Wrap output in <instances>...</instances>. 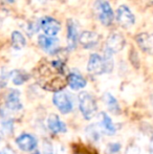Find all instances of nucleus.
Masks as SVG:
<instances>
[{
	"label": "nucleus",
	"instance_id": "obj_1",
	"mask_svg": "<svg viewBox=\"0 0 153 154\" xmlns=\"http://www.w3.org/2000/svg\"><path fill=\"white\" fill-rule=\"evenodd\" d=\"M37 77L41 87L50 91L62 90L67 84L65 64L61 60L43 61L38 67Z\"/></svg>",
	"mask_w": 153,
	"mask_h": 154
},
{
	"label": "nucleus",
	"instance_id": "obj_2",
	"mask_svg": "<svg viewBox=\"0 0 153 154\" xmlns=\"http://www.w3.org/2000/svg\"><path fill=\"white\" fill-rule=\"evenodd\" d=\"M79 107L86 120H90L93 118L98 110L96 100L88 92H81L79 94Z\"/></svg>",
	"mask_w": 153,
	"mask_h": 154
},
{
	"label": "nucleus",
	"instance_id": "obj_3",
	"mask_svg": "<svg viewBox=\"0 0 153 154\" xmlns=\"http://www.w3.org/2000/svg\"><path fill=\"white\" fill-rule=\"evenodd\" d=\"M53 102L57 109L63 114L69 113L74 109V102H72L70 94L62 90H59L54 94Z\"/></svg>",
	"mask_w": 153,
	"mask_h": 154
},
{
	"label": "nucleus",
	"instance_id": "obj_4",
	"mask_svg": "<svg viewBox=\"0 0 153 154\" xmlns=\"http://www.w3.org/2000/svg\"><path fill=\"white\" fill-rule=\"evenodd\" d=\"M96 13L98 15V18L105 26H108L111 24L113 20V12L110 4L106 0H96L94 4Z\"/></svg>",
	"mask_w": 153,
	"mask_h": 154
},
{
	"label": "nucleus",
	"instance_id": "obj_5",
	"mask_svg": "<svg viewBox=\"0 0 153 154\" xmlns=\"http://www.w3.org/2000/svg\"><path fill=\"white\" fill-rule=\"evenodd\" d=\"M87 69L91 75H102L107 72L106 65H105L104 58H102L98 54H92L89 57Z\"/></svg>",
	"mask_w": 153,
	"mask_h": 154
},
{
	"label": "nucleus",
	"instance_id": "obj_6",
	"mask_svg": "<svg viewBox=\"0 0 153 154\" xmlns=\"http://www.w3.org/2000/svg\"><path fill=\"white\" fill-rule=\"evenodd\" d=\"M116 21L123 27H130L134 24L135 17L129 8L126 5H121L116 11Z\"/></svg>",
	"mask_w": 153,
	"mask_h": 154
},
{
	"label": "nucleus",
	"instance_id": "obj_7",
	"mask_svg": "<svg viewBox=\"0 0 153 154\" xmlns=\"http://www.w3.org/2000/svg\"><path fill=\"white\" fill-rule=\"evenodd\" d=\"M38 43L41 48L48 54H55L59 49V40L55 37L40 35L38 38Z\"/></svg>",
	"mask_w": 153,
	"mask_h": 154
},
{
	"label": "nucleus",
	"instance_id": "obj_8",
	"mask_svg": "<svg viewBox=\"0 0 153 154\" xmlns=\"http://www.w3.org/2000/svg\"><path fill=\"white\" fill-rule=\"evenodd\" d=\"M16 144L20 150L25 151V152H31V151H34L36 149L38 142L37 138L32 135V134L23 133L17 137Z\"/></svg>",
	"mask_w": 153,
	"mask_h": 154
},
{
	"label": "nucleus",
	"instance_id": "obj_9",
	"mask_svg": "<svg viewBox=\"0 0 153 154\" xmlns=\"http://www.w3.org/2000/svg\"><path fill=\"white\" fill-rule=\"evenodd\" d=\"M40 26L43 29V32H45V35L51 37H55L61 29V24L59 21L51 18V17H44L41 20Z\"/></svg>",
	"mask_w": 153,
	"mask_h": 154
},
{
	"label": "nucleus",
	"instance_id": "obj_10",
	"mask_svg": "<svg viewBox=\"0 0 153 154\" xmlns=\"http://www.w3.org/2000/svg\"><path fill=\"white\" fill-rule=\"evenodd\" d=\"M5 108L11 111H19L22 109L20 92L16 89H11L5 97Z\"/></svg>",
	"mask_w": 153,
	"mask_h": 154
},
{
	"label": "nucleus",
	"instance_id": "obj_11",
	"mask_svg": "<svg viewBox=\"0 0 153 154\" xmlns=\"http://www.w3.org/2000/svg\"><path fill=\"white\" fill-rule=\"evenodd\" d=\"M125 46V39L121 34H112L108 37L106 42V49L111 53H118Z\"/></svg>",
	"mask_w": 153,
	"mask_h": 154
},
{
	"label": "nucleus",
	"instance_id": "obj_12",
	"mask_svg": "<svg viewBox=\"0 0 153 154\" xmlns=\"http://www.w3.org/2000/svg\"><path fill=\"white\" fill-rule=\"evenodd\" d=\"M47 127L49 131L54 134L65 133L66 132V125L60 120V118L57 114H50L47 120Z\"/></svg>",
	"mask_w": 153,
	"mask_h": 154
},
{
	"label": "nucleus",
	"instance_id": "obj_13",
	"mask_svg": "<svg viewBox=\"0 0 153 154\" xmlns=\"http://www.w3.org/2000/svg\"><path fill=\"white\" fill-rule=\"evenodd\" d=\"M99 37L98 34L93 32H83L79 37V41L81 45L85 48H91V47L96 46L99 42Z\"/></svg>",
	"mask_w": 153,
	"mask_h": 154
},
{
	"label": "nucleus",
	"instance_id": "obj_14",
	"mask_svg": "<svg viewBox=\"0 0 153 154\" xmlns=\"http://www.w3.org/2000/svg\"><path fill=\"white\" fill-rule=\"evenodd\" d=\"M100 126L101 129H102V132L106 134V135H113V134H115L116 128L115 124L112 123V120L110 119V116L107 113H105V112L101 113Z\"/></svg>",
	"mask_w": 153,
	"mask_h": 154
},
{
	"label": "nucleus",
	"instance_id": "obj_15",
	"mask_svg": "<svg viewBox=\"0 0 153 154\" xmlns=\"http://www.w3.org/2000/svg\"><path fill=\"white\" fill-rule=\"evenodd\" d=\"M78 40V27L77 24L72 19L67 21V42L68 48L74 49L76 47Z\"/></svg>",
	"mask_w": 153,
	"mask_h": 154
},
{
	"label": "nucleus",
	"instance_id": "obj_16",
	"mask_svg": "<svg viewBox=\"0 0 153 154\" xmlns=\"http://www.w3.org/2000/svg\"><path fill=\"white\" fill-rule=\"evenodd\" d=\"M67 84L69 87L74 90L82 89L86 86V80L82 77L80 73L77 72H70L67 75Z\"/></svg>",
	"mask_w": 153,
	"mask_h": 154
},
{
	"label": "nucleus",
	"instance_id": "obj_17",
	"mask_svg": "<svg viewBox=\"0 0 153 154\" xmlns=\"http://www.w3.org/2000/svg\"><path fill=\"white\" fill-rule=\"evenodd\" d=\"M104 101H105V104H106L107 108L110 112L115 114H118L121 112V109H120V105H118V101L112 94L110 93H105L104 95Z\"/></svg>",
	"mask_w": 153,
	"mask_h": 154
},
{
	"label": "nucleus",
	"instance_id": "obj_18",
	"mask_svg": "<svg viewBox=\"0 0 153 154\" xmlns=\"http://www.w3.org/2000/svg\"><path fill=\"white\" fill-rule=\"evenodd\" d=\"M136 41L139 43V47L145 51H151L153 49V44L152 40L150 38V36L148 34H139L136 37Z\"/></svg>",
	"mask_w": 153,
	"mask_h": 154
},
{
	"label": "nucleus",
	"instance_id": "obj_19",
	"mask_svg": "<svg viewBox=\"0 0 153 154\" xmlns=\"http://www.w3.org/2000/svg\"><path fill=\"white\" fill-rule=\"evenodd\" d=\"M10 77L15 85H22L25 81L29 80V75L23 70H13L10 73Z\"/></svg>",
	"mask_w": 153,
	"mask_h": 154
},
{
	"label": "nucleus",
	"instance_id": "obj_20",
	"mask_svg": "<svg viewBox=\"0 0 153 154\" xmlns=\"http://www.w3.org/2000/svg\"><path fill=\"white\" fill-rule=\"evenodd\" d=\"M11 39H12V45H13V47H14V48H16V49L23 48V47L25 46V44H26V42H25L24 36H23V35L21 34V32H17V31L13 32Z\"/></svg>",
	"mask_w": 153,
	"mask_h": 154
},
{
	"label": "nucleus",
	"instance_id": "obj_21",
	"mask_svg": "<svg viewBox=\"0 0 153 154\" xmlns=\"http://www.w3.org/2000/svg\"><path fill=\"white\" fill-rule=\"evenodd\" d=\"M1 124L6 132H13V121L10 118H4Z\"/></svg>",
	"mask_w": 153,
	"mask_h": 154
},
{
	"label": "nucleus",
	"instance_id": "obj_22",
	"mask_svg": "<svg viewBox=\"0 0 153 154\" xmlns=\"http://www.w3.org/2000/svg\"><path fill=\"white\" fill-rule=\"evenodd\" d=\"M121 149V145L118 143H113V144L108 145V152L109 153H116L118 152Z\"/></svg>",
	"mask_w": 153,
	"mask_h": 154
},
{
	"label": "nucleus",
	"instance_id": "obj_23",
	"mask_svg": "<svg viewBox=\"0 0 153 154\" xmlns=\"http://www.w3.org/2000/svg\"><path fill=\"white\" fill-rule=\"evenodd\" d=\"M74 154H96L92 151H89L86 148H78L76 151H75Z\"/></svg>",
	"mask_w": 153,
	"mask_h": 154
},
{
	"label": "nucleus",
	"instance_id": "obj_24",
	"mask_svg": "<svg viewBox=\"0 0 153 154\" xmlns=\"http://www.w3.org/2000/svg\"><path fill=\"white\" fill-rule=\"evenodd\" d=\"M0 154H15V153H14V151H13L12 149L5 148V149H3V150L0 151Z\"/></svg>",
	"mask_w": 153,
	"mask_h": 154
},
{
	"label": "nucleus",
	"instance_id": "obj_25",
	"mask_svg": "<svg viewBox=\"0 0 153 154\" xmlns=\"http://www.w3.org/2000/svg\"><path fill=\"white\" fill-rule=\"evenodd\" d=\"M150 154H153V136H152L151 143H150Z\"/></svg>",
	"mask_w": 153,
	"mask_h": 154
},
{
	"label": "nucleus",
	"instance_id": "obj_26",
	"mask_svg": "<svg viewBox=\"0 0 153 154\" xmlns=\"http://www.w3.org/2000/svg\"><path fill=\"white\" fill-rule=\"evenodd\" d=\"M39 1H40V2H45L46 0H39Z\"/></svg>",
	"mask_w": 153,
	"mask_h": 154
},
{
	"label": "nucleus",
	"instance_id": "obj_27",
	"mask_svg": "<svg viewBox=\"0 0 153 154\" xmlns=\"http://www.w3.org/2000/svg\"><path fill=\"white\" fill-rule=\"evenodd\" d=\"M8 2H14V0H8Z\"/></svg>",
	"mask_w": 153,
	"mask_h": 154
},
{
	"label": "nucleus",
	"instance_id": "obj_28",
	"mask_svg": "<svg viewBox=\"0 0 153 154\" xmlns=\"http://www.w3.org/2000/svg\"><path fill=\"white\" fill-rule=\"evenodd\" d=\"M33 154H40V153H39L38 151H36V152H35V153H33Z\"/></svg>",
	"mask_w": 153,
	"mask_h": 154
},
{
	"label": "nucleus",
	"instance_id": "obj_29",
	"mask_svg": "<svg viewBox=\"0 0 153 154\" xmlns=\"http://www.w3.org/2000/svg\"><path fill=\"white\" fill-rule=\"evenodd\" d=\"M152 104H153V95H152Z\"/></svg>",
	"mask_w": 153,
	"mask_h": 154
},
{
	"label": "nucleus",
	"instance_id": "obj_30",
	"mask_svg": "<svg viewBox=\"0 0 153 154\" xmlns=\"http://www.w3.org/2000/svg\"><path fill=\"white\" fill-rule=\"evenodd\" d=\"M0 142H1V136H0Z\"/></svg>",
	"mask_w": 153,
	"mask_h": 154
}]
</instances>
